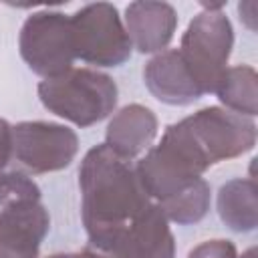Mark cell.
<instances>
[{
    "instance_id": "cell-1",
    "label": "cell",
    "mask_w": 258,
    "mask_h": 258,
    "mask_svg": "<svg viewBox=\"0 0 258 258\" xmlns=\"http://www.w3.org/2000/svg\"><path fill=\"white\" fill-rule=\"evenodd\" d=\"M256 123L222 107H204L169 125L159 145L135 165L149 198L163 202L194 183L210 165L250 151Z\"/></svg>"
},
{
    "instance_id": "cell-2",
    "label": "cell",
    "mask_w": 258,
    "mask_h": 258,
    "mask_svg": "<svg viewBox=\"0 0 258 258\" xmlns=\"http://www.w3.org/2000/svg\"><path fill=\"white\" fill-rule=\"evenodd\" d=\"M79 187L87 236L105 254L113 250L125 228L151 206L135 167L105 143L95 145L83 157Z\"/></svg>"
},
{
    "instance_id": "cell-3",
    "label": "cell",
    "mask_w": 258,
    "mask_h": 258,
    "mask_svg": "<svg viewBox=\"0 0 258 258\" xmlns=\"http://www.w3.org/2000/svg\"><path fill=\"white\" fill-rule=\"evenodd\" d=\"M38 97L50 113L77 127H91L115 111L119 91L115 81L105 73L71 69L64 75L40 81Z\"/></svg>"
},
{
    "instance_id": "cell-4",
    "label": "cell",
    "mask_w": 258,
    "mask_h": 258,
    "mask_svg": "<svg viewBox=\"0 0 258 258\" xmlns=\"http://www.w3.org/2000/svg\"><path fill=\"white\" fill-rule=\"evenodd\" d=\"M232 46L234 28L222 10H204L187 24L177 50L202 95L216 91L228 69Z\"/></svg>"
},
{
    "instance_id": "cell-5",
    "label": "cell",
    "mask_w": 258,
    "mask_h": 258,
    "mask_svg": "<svg viewBox=\"0 0 258 258\" xmlns=\"http://www.w3.org/2000/svg\"><path fill=\"white\" fill-rule=\"evenodd\" d=\"M75 56L95 67H119L131 56V40L119 10L109 2L87 4L71 16Z\"/></svg>"
},
{
    "instance_id": "cell-6",
    "label": "cell",
    "mask_w": 258,
    "mask_h": 258,
    "mask_svg": "<svg viewBox=\"0 0 258 258\" xmlns=\"http://www.w3.org/2000/svg\"><path fill=\"white\" fill-rule=\"evenodd\" d=\"M18 46L32 73L44 79L64 75L77 58L71 16L56 10L32 12L20 28Z\"/></svg>"
},
{
    "instance_id": "cell-7",
    "label": "cell",
    "mask_w": 258,
    "mask_h": 258,
    "mask_svg": "<svg viewBox=\"0 0 258 258\" xmlns=\"http://www.w3.org/2000/svg\"><path fill=\"white\" fill-rule=\"evenodd\" d=\"M12 143L16 161L30 173L64 169L79 151L77 133L67 125L50 121H22L12 125Z\"/></svg>"
},
{
    "instance_id": "cell-8",
    "label": "cell",
    "mask_w": 258,
    "mask_h": 258,
    "mask_svg": "<svg viewBox=\"0 0 258 258\" xmlns=\"http://www.w3.org/2000/svg\"><path fill=\"white\" fill-rule=\"evenodd\" d=\"M50 218L40 202H20L0 210V258H38Z\"/></svg>"
},
{
    "instance_id": "cell-9",
    "label": "cell",
    "mask_w": 258,
    "mask_h": 258,
    "mask_svg": "<svg viewBox=\"0 0 258 258\" xmlns=\"http://www.w3.org/2000/svg\"><path fill=\"white\" fill-rule=\"evenodd\" d=\"M113 258H175L169 222L157 204L137 216L109 252Z\"/></svg>"
},
{
    "instance_id": "cell-10",
    "label": "cell",
    "mask_w": 258,
    "mask_h": 258,
    "mask_svg": "<svg viewBox=\"0 0 258 258\" xmlns=\"http://www.w3.org/2000/svg\"><path fill=\"white\" fill-rule=\"evenodd\" d=\"M177 28L175 8L167 2L137 0L125 10V30L139 52H157L169 44Z\"/></svg>"
},
{
    "instance_id": "cell-11",
    "label": "cell",
    "mask_w": 258,
    "mask_h": 258,
    "mask_svg": "<svg viewBox=\"0 0 258 258\" xmlns=\"http://www.w3.org/2000/svg\"><path fill=\"white\" fill-rule=\"evenodd\" d=\"M143 79L149 93L167 105H191L202 97V91L187 73L177 48L155 54L145 64Z\"/></svg>"
},
{
    "instance_id": "cell-12",
    "label": "cell",
    "mask_w": 258,
    "mask_h": 258,
    "mask_svg": "<svg viewBox=\"0 0 258 258\" xmlns=\"http://www.w3.org/2000/svg\"><path fill=\"white\" fill-rule=\"evenodd\" d=\"M157 135V117L155 113L139 103H131L123 109H119L105 133V145L117 153L119 157L131 161L139 153L151 147L153 139Z\"/></svg>"
},
{
    "instance_id": "cell-13",
    "label": "cell",
    "mask_w": 258,
    "mask_h": 258,
    "mask_svg": "<svg viewBox=\"0 0 258 258\" xmlns=\"http://www.w3.org/2000/svg\"><path fill=\"white\" fill-rule=\"evenodd\" d=\"M258 187L254 177H236L218 191V214L234 232H252L258 226Z\"/></svg>"
},
{
    "instance_id": "cell-14",
    "label": "cell",
    "mask_w": 258,
    "mask_h": 258,
    "mask_svg": "<svg viewBox=\"0 0 258 258\" xmlns=\"http://www.w3.org/2000/svg\"><path fill=\"white\" fill-rule=\"evenodd\" d=\"M258 77L256 71L248 64L228 67L222 81L216 87V95L228 111L254 117L258 111Z\"/></svg>"
},
{
    "instance_id": "cell-15",
    "label": "cell",
    "mask_w": 258,
    "mask_h": 258,
    "mask_svg": "<svg viewBox=\"0 0 258 258\" xmlns=\"http://www.w3.org/2000/svg\"><path fill=\"white\" fill-rule=\"evenodd\" d=\"M165 214L167 222L181 226L200 222L210 210V183L204 177H198L194 183L177 191L175 196L157 204Z\"/></svg>"
},
{
    "instance_id": "cell-16",
    "label": "cell",
    "mask_w": 258,
    "mask_h": 258,
    "mask_svg": "<svg viewBox=\"0 0 258 258\" xmlns=\"http://www.w3.org/2000/svg\"><path fill=\"white\" fill-rule=\"evenodd\" d=\"M20 202H40V187L22 171L0 173V206H12Z\"/></svg>"
},
{
    "instance_id": "cell-17",
    "label": "cell",
    "mask_w": 258,
    "mask_h": 258,
    "mask_svg": "<svg viewBox=\"0 0 258 258\" xmlns=\"http://www.w3.org/2000/svg\"><path fill=\"white\" fill-rule=\"evenodd\" d=\"M187 258H238V252L230 240H208L198 244Z\"/></svg>"
},
{
    "instance_id": "cell-18",
    "label": "cell",
    "mask_w": 258,
    "mask_h": 258,
    "mask_svg": "<svg viewBox=\"0 0 258 258\" xmlns=\"http://www.w3.org/2000/svg\"><path fill=\"white\" fill-rule=\"evenodd\" d=\"M14 155V143H12V125L6 119H0V173L8 165L10 157Z\"/></svg>"
},
{
    "instance_id": "cell-19",
    "label": "cell",
    "mask_w": 258,
    "mask_h": 258,
    "mask_svg": "<svg viewBox=\"0 0 258 258\" xmlns=\"http://www.w3.org/2000/svg\"><path fill=\"white\" fill-rule=\"evenodd\" d=\"M48 258H113V256L95 250H81V252H58V254H50Z\"/></svg>"
},
{
    "instance_id": "cell-20",
    "label": "cell",
    "mask_w": 258,
    "mask_h": 258,
    "mask_svg": "<svg viewBox=\"0 0 258 258\" xmlns=\"http://www.w3.org/2000/svg\"><path fill=\"white\" fill-rule=\"evenodd\" d=\"M242 258H256V248L252 246V248H248L244 254H242Z\"/></svg>"
}]
</instances>
